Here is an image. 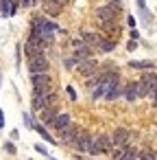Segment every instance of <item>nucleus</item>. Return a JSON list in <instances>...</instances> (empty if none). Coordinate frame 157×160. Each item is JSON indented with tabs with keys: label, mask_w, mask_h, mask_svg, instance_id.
<instances>
[{
	"label": "nucleus",
	"mask_w": 157,
	"mask_h": 160,
	"mask_svg": "<svg viewBox=\"0 0 157 160\" xmlns=\"http://www.w3.org/2000/svg\"><path fill=\"white\" fill-rule=\"evenodd\" d=\"M122 94H124V86H122V83L118 81L116 86H111V90H109V92L105 94V99H107V101H116V99H120Z\"/></svg>",
	"instance_id": "obj_20"
},
{
	"label": "nucleus",
	"mask_w": 157,
	"mask_h": 160,
	"mask_svg": "<svg viewBox=\"0 0 157 160\" xmlns=\"http://www.w3.org/2000/svg\"><path fill=\"white\" fill-rule=\"evenodd\" d=\"M79 132H81V125H76V123H70L63 132H61V142L63 145H74V140H76V136H79Z\"/></svg>",
	"instance_id": "obj_9"
},
{
	"label": "nucleus",
	"mask_w": 157,
	"mask_h": 160,
	"mask_svg": "<svg viewBox=\"0 0 157 160\" xmlns=\"http://www.w3.org/2000/svg\"><path fill=\"white\" fill-rule=\"evenodd\" d=\"M111 142H113V147H127V145H131V132L127 127H116L113 134H111Z\"/></svg>",
	"instance_id": "obj_8"
},
{
	"label": "nucleus",
	"mask_w": 157,
	"mask_h": 160,
	"mask_svg": "<svg viewBox=\"0 0 157 160\" xmlns=\"http://www.w3.org/2000/svg\"><path fill=\"white\" fill-rule=\"evenodd\" d=\"M100 29H103L105 38H111V40H118V38H120V33H122V29H120V24H118L116 20L100 22Z\"/></svg>",
	"instance_id": "obj_11"
},
{
	"label": "nucleus",
	"mask_w": 157,
	"mask_h": 160,
	"mask_svg": "<svg viewBox=\"0 0 157 160\" xmlns=\"http://www.w3.org/2000/svg\"><path fill=\"white\" fill-rule=\"evenodd\" d=\"M100 53H111L113 48H116V40H111V38H100V42H98V46H96Z\"/></svg>",
	"instance_id": "obj_19"
},
{
	"label": "nucleus",
	"mask_w": 157,
	"mask_h": 160,
	"mask_svg": "<svg viewBox=\"0 0 157 160\" xmlns=\"http://www.w3.org/2000/svg\"><path fill=\"white\" fill-rule=\"evenodd\" d=\"M70 123H72V116H70L68 112H59V114L55 116V121L50 123V127H53L55 132H59V134H61V132H63Z\"/></svg>",
	"instance_id": "obj_13"
},
{
	"label": "nucleus",
	"mask_w": 157,
	"mask_h": 160,
	"mask_svg": "<svg viewBox=\"0 0 157 160\" xmlns=\"http://www.w3.org/2000/svg\"><path fill=\"white\" fill-rule=\"evenodd\" d=\"M57 114H59V108H57V105H46L44 110H39V118H42L44 125H50Z\"/></svg>",
	"instance_id": "obj_15"
},
{
	"label": "nucleus",
	"mask_w": 157,
	"mask_h": 160,
	"mask_svg": "<svg viewBox=\"0 0 157 160\" xmlns=\"http://www.w3.org/2000/svg\"><path fill=\"white\" fill-rule=\"evenodd\" d=\"M129 66H131V68H135V70H150V68H155V64H153V62H148V59H142V62L131 59V62H129Z\"/></svg>",
	"instance_id": "obj_22"
},
{
	"label": "nucleus",
	"mask_w": 157,
	"mask_h": 160,
	"mask_svg": "<svg viewBox=\"0 0 157 160\" xmlns=\"http://www.w3.org/2000/svg\"><path fill=\"white\" fill-rule=\"evenodd\" d=\"M100 33H94V31H81V40L85 42V44H90V46H98V42H100Z\"/></svg>",
	"instance_id": "obj_18"
},
{
	"label": "nucleus",
	"mask_w": 157,
	"mask_h": 160,
	"mask_svg": "<svg viewBox=\"0 0 157 160\" xmlns=\"http://www.w3.org/2000/svg\"><path fill=\"white\" fill-rule=\"evenodd\" d=\"M146 9V0H137V11H144Z\"/></svg>",
	"instance_id": "obj_33"
},
{
	"label": "nucleus",
	"mask_w": 157,
	"mask_h": 160,
	"mask_svg": "<svg viewBox=\"0 0 157 160\" xmlns=\"http://www.w3.org/2000/svg\"><path fill=\"white\" fill-rule=\"evenodd\" d=\"M98 70V62L94 59V57H85V59H81L79 64H76V72L81 75V77H92L94 72Z\"/></svg>",
	"instance_id": "obj_7"
},
{
	"label": "nucleus",
	"mask_w": 157,
	"mask_h": 160,
	"mask_svg": "<svg viewBox=\"0 0 157 160\" xmlns=\"http://www.w3.org/2000/svg\"><path fill=\"white\" fill-rule=\"evenodd\" d=\"M122 97H124L127 101H131V103H133L135 99H140V97H137V81H127V83H124V94H122Z\"/></svg>",
	"instance_id": "obj_17"
},
{
	"label": "nucleus",
	"mask_w": 157,
	"mask_h": 160,
	"mask_svg": "<svg viewBox=\"0 0 157 160\" xmlns=\"http://www.w3.org/2000/svg\"><path fill=\"white\" fill-rule=\"evenodd\" d=\"M127 48H129V51H135V48H137V40H131V42L127 44Z\"/></svg>",
	"instance_id": "obj_32"
},
{
	"label": "nucleus",
	"mask_w": 157,
	"mask_h": 160,
	"mask_svg": "<svg viewBox=\"0 0 157 160\" xmlns=\"http://www.w3.org/2000/svg\"><path fill=\"white\" fill-rule=\"evenodd\" d=\"M120 13H122V2H120V0H113V2H107V5L96 7V18H98L100 22L118 20Z\"/></svg>",
	"instance_id": "obj_2"
},
{
	"label": "nucleus",
	"mask_w": 157,
	"mask_h": 160,
	"mask_svg": "<svg viewBox=\"0 0 157 160\" xmlns=\"http://www.w3.org/2000/svg\"><path fill=\"white\" fill-rule=\"evenodd\" d=\"M113 149V142H111V136L109 134H98L94 140H92V147H90V156H100V153H109Z\"/></svg>",
	"instance_id": "obj_4"
},
{
	"label": "nucleus",
	"mask_w": 157,
	"mask_h": 160,
	"mask_svg": "<svg viewBox=\"0 0 157 160\" xmlns=\"http://www.w3.org/2000/svg\"><path fill=\"white\" fill-rule=\"evenodd\" d=\"M107 2H113V0H107Z\"/></svg>",
	"instance_id": "obj_37"
},
{
	"label": "nucleus",
	"mask_w": 157,
	"mask_h": 160,
	"mask_svg": "<svg viewBox=\"0 0 157 160\" xmlns=\"http://www.w3.org/2000/svg\"><path fill=\"white\" fill-rule=\"evenodd\" d=\"M31 86L33 88H53V79L48 72H33L31 75Z\"/></svg>",
	"instance_id": "obj_12"
},
{
	"label": "nucleus",
	"mask_w": 157,
	"mask_h": 160,
	"mask_svg": "<svg viewBox=\"0 0 157 160\" xmlns=\"http://www.w3.org/2000/svg\"><path fill=\"white\" fill-rule=\"evenodd\" d=\"M92 140H94V136L87 132V129H83L81 127V132H79V136H76V140H74V149L79 151V153H87L90 151V147H92Z\"/></svg>",
	"instance_id": "obj_6"
},
{
	"label": "nucleus",
	"mask_w": 157,
	"mask_h": 160,
	"mask_svg": "<svg viewBox=\"0 0 157 160\" xmlns=\"http://www.w3.org/2000/svg\"><path fill=\"white\" fill-rule=\"evenodd\" d=\"M24 53H26V57H33V55H42V53H46V46L29 38V40H26V44H24Z\"/></svg>",
	"instance_id": "obj_14"
},
{
	"label": "nucleus",
	"mask_w": 157,
	"mask_h": 160,
	"mask_svg": "<svg viewBox=\"0 0 157 160\" xmlns=\"http://www.w3.org/2000/svg\"><path fill=\"white\" fill-rule=\"evenodd\" d=\"M66 92H68V99H70V101H76V90H74L72 86H68Z\"/></svg>",
	"instance_id": "obj_26"
},
{
	"label": "nucleus",
	"mask_w": 157,
	"mask_h": 160,
	"mask_svg": "<svg viewBox=\"0 0 157 160\" xmlns=\"http://www.w3.org/2000/svg\"><path fill=\"white\" fill-rule=\"evenodd\" d=\"M24 123H26V127H29V129H33V127H35V121H33V116H31V114H24Z\"/></svg>",
	"instance_id": "obj_27"
},
{
	"label": "nucleus",
	"mask_w": 157,
	"mask_h": 160,
	"mask_svg": "<svg viewBox=\"0 0 157 160\" xmlns=\"http://www.w3.org/2000/svg\"><path fill=\"white\" fill-rule=\"evenodd\" d=\"M59 31V27H57V22H53L48 16H35L33 20H31V33H35V35H39L42 40H44V44L48 46V44H53V40H55V33Z\"/></svg>",
	"instance_id": "obj_1"
},
{
	"label": "nucleus",
	"mask_w": 157,
	"mask_h": 160,
	"mask_svg": "<svg viewBox=\"0 0 157 160\" xmlns=\"http://www.w3.org/2000/svg\"><path fill=\"white\" fill-rule=\"evenodd\" d=\"M33 129H35V132H37V134H39V136H42L46 142H48V145H55V138H53V136H50V132L44 127V123H39V125L35 123V127H33Z\"/></svg>",
	"instance_id": "obj_21"
},
{
	"label": "nucleus",
	"mask_w": 157,
	"mask_h": 160,
	"mask_svg": "<svg viewBox=\"0 0 157 160\" xmlns=\"http://www.w3.org/2000/svg\"><path fill=\"white\" fill-rule=\"evenodd\" d=\"M5 149H7L9 153H13V156H16V151H18V149H16V145H13V140H9V142H5Z\"/></svg>",
	"instance_id": "obj_28"
},
{
	"label": "nucleus",
	"mask_w": 157,
	"mask_h": 160,
	"mask_svg": "<svg viewBox=\"0 0 157 160\" xmlns=\"http://www.w3.org/2000/svg\"><path fill=\"white\" fill-rule=\"evenodd\" d=\"M11 5H13V0H2V2H0V16L9 18L11 16Z\"/></svg>",
	"instance_id": "obj_23"
},
{
	"label": "nucleus",
	"mask_w": 157,
	"mask_h": 160,
	"mask_svg": "<svg viewBox=\"0 0 157 160\" xmlns=\"http://www.w3.org/2000/svg\"><path fill=\"white\" fill-rule=\"evenodd\" d=\"M29 72L33 75V72H48L50 70V62H48V57H46V53H42V55H33V57H29Z\"/></svg>",
	"instance_id": "obj_5"
},
{
	"label": "nucleus",
	"mask_w": 157,
	"mask_h": 160,
	"mask_svg": "<svg viewBox=\"0 0 157 160\" xmlns=\"http://www.w3.org/2000/svg\"><path fill=\"white\" fill-rule=\"evenodd\" d=\"M18 136H20V132H18V129H13V132H11V140H16Z\"/></svg>",
	"instance_id": "obj_36"
},
{
	"label": "nucleus",
	"mask_w": 157,
	"mask_h": 160,
	"mask_svg": "<svg viewBox=\"0 0 157 160\" xmlns=\"http://www.w3.org/2000/svg\"><path fill=\"white\" fill-rule=\"evenodd\" d=\"M2 127H5V112L0 110V129H2Z\"/></svg>",
	"instance_id": "obj_34"
},
{
	"label": "nucleus",
	"mask_w": 157,
	"mask_h": 160,
	"mask_svg": "<svg viewBox=\"0 0 157 160\" xmlns=\"http://www.w3.org/2000/svg\"><path fill=\"white\" fill-rule=\"evenodd\" d=\"M127 24H129L131 29H135V18H133V16H127Z\"/></svg>",
	"instance_id": "obj_31"
},
{
	"label": "nucleus",
	"mask_w": 157,
	"mask_h": 160,
	"mask_svg": "<svg viewBox=\"0 0 157 160\" xmlns=\"http://www.w3.org/2000/svg\"><path fill=\"white\" fill-rule=\"evenodd\" d=\"M76 64H79V57H63V66L68 68V70H72V68H76Z\"/></svg>",
	"instance_id": "obj_24"
},
{
	"label": "nucleus",
	"mask_w": 157,
	"mask_h": 160,
	"mask_svg": "<svg viewBox=\"0 0 157 160\" xmlns=\"http://www.w3.org/2000/svg\"><path fill=\"white\" fill-rule=\"evenodd\" d=\"M131 40H140V33L135 29H131Z\"/></svg>",
	"instance_id": "obj_35"
},
{
	"label": "nucleus",
	"mask_w": 157,
	"mask_h": 160,
	"mask_svg": "<svg viewBox=\"0 0 157 160\" xmlns=\"http://www.w3.org/2000/svg\"><path fill=\"white\" fill-rule=\"evenodd\" d=\"M74 57H79V62L81 59H85V57H94V46H90V44H79L76 48H74V53H72Z\"/></svg>",
	"instance_id": "obj_16"
},
{
	"label": "nucleus",
	"mask_w": 157,
	"mask_h": 160,
	"mask_svg": "<svg viewBox=\"0 0 157 160\" xmlns=\"http://www.w3.org/2000/svg\"><path fill=\"white\" fill-rule=\"evenodd\" d=\"M18 2H20V7H35L33 0H18Z\"/></svg>",
	"instance_id": "obj_30"
},
{
	"label": "nucleus",
	"mask_w": 157,
	"mask_h": 160,
	"mask_svg": "<svg viewBox=\"0 0 157 160\" xmlns=\"http://www.w3.org/2000/svg\"><path fill=\"white\" fill-rule=\"evenodd\" d=\"M140 158H150V160H155V158H157V153H155V151H150V149H144V151H140Z\"/></svg>",
	"instance_id": "obj_25"
},
{
	"label": "nucleus",
	"mask_w": 157,
	"mask_h": 160,
	"mask_svg": "<svg viewBox=\"0 0 157 160\" xmlns=\"http://www.w3.org/2000/svg\"><path fill=\"white\" fill-rule=\"evenodd\" d=\"M35 151H37V153H42V156H50V153H48V149H46L44 145H35Z\"/></svg>",
	"instance_id": "obj_29"
},
{
	"label": "nucleus",
	"mask_w": 157,
	"mask_h": 160,
	"mask_svg": "<svg viewBox=\"0 0 157 160\" xmlns=\"http://www.w3.org/2000/svg\"><path fill=\"white\" fill-rule=\"evenodd\" d=\"M155 86H157V72H155V68H150V70H146V72L137 79V97H140V99L150 97V92H153Z\"/></svg>",
	"instance_id": "obj_3"
},
{
	"label": "nucleus",
	"mask_w": 157,
	"mask_h": 160,
	"mask_svg": "<svg viewBox=\"0 0 157 160\" xmlns=\"http://www.w3.org/2000/svg\"><path fill=\"white\" fill-rule=\"evenodd\" d=\"M66 2H68V0H44V13L50 16V18H55V16H59L63 11Z\"/></svg>",
	"instance_id": "obj_10"
}]
</instances>
